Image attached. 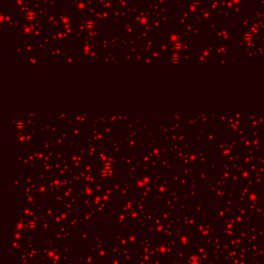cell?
<instances>
[{
  "label": "cell",
  "instance_id": "1",
  "mask_svg": "<svg viewBox=\"0 0 264 264\" xmlns=\"http://www.w3.org/2000/svg\"><path fill=\"white\" fill-rule=\"evenodd\" d=\"M26 19L30 21H33L36 18V14L34 12H28L26 13Z\"/></svg>",
  "mask_w": 264,
  "mask_h": 264
}]
</instances>
